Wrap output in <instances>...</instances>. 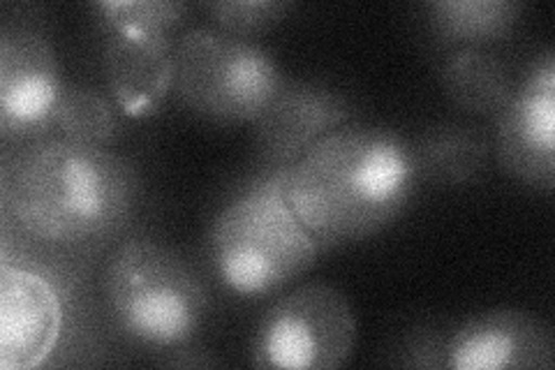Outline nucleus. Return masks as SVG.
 Segmentation results:
<instances>
[{"mask_svg": "<svg viewBox=\"0 0 555 370\" xmlns=\"http://www.w3.org/2000/svg\"><path fill=\"white\" fill-rule=\"evenodd\" d=\"M65 86L54 49L40 33L5 30L0 38V130L3 139L35 142L56 128Z\"/></svg>", "mask_w": 555, "mask_h": 370, "instance_id": "1a4fd4ad", "label": "nucleus"}, {"mask_svg": "<svg viewBox=\"0 0 555 370\" xmlns=\"http://www.w3.org/2000/svg\"><path fill=\"white\" fill-rule=\"evenodd\" d=\"M63 324L56 290L40 273L0 267V368L30 370L51 355Z\"/></svg>", "mask_w": 555, "mask_h": 370, "instance_id": "9b49d317", "label": "nucleus"}, {"mask_svg": "<svg viewBox=\"0 0 555 370\" xmlns=\"http://www.w3.org/2000/svg\"><path fill=\"white\" fill-rule=\"evenodd\" d=\"M553 329L532 312L495 308L463 322L444 343V366L454 370H551Z\"/></svg>", "mask_w": 555, "mask_h": 370, "instance_id": "9d476101", "label": "nucleus"}, {"mask_svg": "<svg viewBox=\"0 0 555 370\" xmlns=\"http://www.w3.org/2000/svg\"><path fill=\"white\" fill-rule=\"evenodd\" d=\"M137 200L139 179L126 157L61 135L35 139L3 171L5 214L24 234L51 245L116 234Z\"/></svg>", "mask_w": 555, "mask_h": 370, "instance_id": "f03ea898", "label": "nucleus"}, {"mask_svg": "<svg viewBox=\"0 0 555 370\" xmlns=\"http://www.w3.org/2000/svg\"><path fill=\"white\" fill-rule=\"evenodd\" d=\"M416 183L420 167L405 139L347 123L281 167L283 200L320 248L387 229L408 208Z\"/></svg>", "mask_w": 555, "mask_h": 370, "instance_id": "f257e3e1", "label": "nucleus"}, {"mask_svg": "<svg viewBox=\"0 0 555 370\" xmlns=\"http://www.w3.org/2000/svg\"><path fill=\"white\" fill-rule=\"evenodd\" d=\"M285 84L281 65L253 40L220 28H190L177 40L173 91L206 120L255 123Z\"/></svg>", "mask_w": 555, "mask_h": 370, "instance_id": "39448f33", "label": "nucleus"}, {"mask_svg": "<svg viewBox=\"0 0 555 370\" xmlns=\"http://www.w3.org/2000/svg\"><path fill=\"white\" fill-rule=\"evenodd\" d=\"M357 317L347 296L326 283H306L273 304L257 327L253 363L259 368L328 370L352 355Z\"/></svg>", "mask_w": 555, "mask_h": 370, "instance_id": "0eeeda50", "label": "nucleus"}, {"mask_svg": "<svg viewBox=\"0 0 555 370\" xmlns=\"http://www.w3.org/2000/svg\"><path fill=\"white\" fill-rule=\"evenodd\" d=\"M56 130L73 142L109 149L116 139V114L112 102L93 88H65L56 112Z\"/></svg>", "mask_w": 555, "mask_h": 370, "instance_id": "dca6fc26", "label": "nucleus"}, {"mask_svg": "<svg viewBox=\"0 0 555 370\" xmlns=\"http://www.w3.org/2000/svg\"><path fill=\"white\" fill-rule=\"evenodd\" d=\"M498 161L516 181L551 192L555 186V56L534 59L495 123Z\"/></svg>", "mask_w": 555, "mask_h": 370, "instance_id": "6e6552de", "label": "nucleus"}, {"mask_svg": "<svg viewBox=\"0 0 555 370\" xmlns=\"http://www.w3.org/2000/svg\"><path fill=\"white\" fill-rule=\"evenodd\" d=\"M524 5L512 0H436L428 5L430 28L444 44L483 47L505 40Z\"/></svg>", "mask_w": 555, "mask_h": 370, "instance_id": "4468645a", "label": "nucleus"}, {"mask_svg": "<svg viewBox=\"0 0 555 370\" xmlns=\"http://www.w3.org/2000/svg\"><path fill=\"white\" fill-rule=\"evenodd\" d=\"M204 8L216 28L243 40L271 30L292 10L285 0H216V3H206Z\"/></svg>", "mask_w": 555, "mask_h": 370, "instance_id": "f3484780", "label": "nucleus"}, {"mask_svg": "<svg viewBox=\"0 0 555 370\" xmlns=\"http://www.w3.org/2000/svg\"><path fill=\"white\" fill-rule=\"evenodd\" d=\"M442 84L456 107L481 116H498L516 88L507 65L483 47L454 51L442 65Z\"/></svg>", "mask_w": 555, "mask_h": 370, "instance_id": "ddd939ff", "label": "nucleus"}, {"mask_svg": "<svg viewBox=\"0 0 555 370\" xmlns=\"http://www.w3.org/2000/svg\"><path fill=\"white\" fill-rule=\"evenodd\" d=\"M104 24L102 67L116 107L130 118L158 112L173 91L177 42L171 30L185 14L171 0H104L95 5Z\"/></svg>", "mask_w": 555, "mask_h": 370, "instance_id": "423d86ee", "label": "nucleus"}, {"mask_svg": "<svg viewBox=\"0 0 555 370\" xmlns=\"http://www.w3.org/2000/svg\"><path fill=\"white\" fill-rule=\"evenodd\" d=\"M318 241L283 200L281 167L257 179L216 216L208 257L220 283L241 296H264L308 271Z\"/></svg>", "mask_w": 555, "mask_h": 370, "instance_id": "7ed1b4c3", "label": "nucleus"}, {"mask_svg": "<svg viewBox=\"0 0 555 370\" xmlns=\"http://www.w3.org/2000/svg\"><path fill=\"white\" fill-rule=\"evenodd\" d=\"M412 151L420 176L442 186H465L483 171L491 146L475 128L444 126L428 132Z\"/></svg>", "mask_w": 555, "mask_h": 370, "instance_id": "2eb2a0df", "label": "nucleus"}, {"mask_svg": "<svg viewBox=\"0 0 555 370\" xmlns=\"http://www.w3.org/2000/svg\"><path fill=\"white\" fill-rule=\"evenodd\" d=\"M352 118L347 100L322 84H285L271 107L255 120L257 142L273 167H289Z\"/></svg>", "mask_w": 555, "mask_h": 370, "instance_id": "f8f14e48", "label": "nucleus"}, {"mask_svg": "<svg viewBox=\"0 0 555 370\" xmlns=\"http://www.w3.org/2000/svg\"><path fill=\"white\" fill-rule=\"evenodd\" d=\"M102 292L118 329L158 349L193 341L208 308L195 269L169 245L151 239L118 245L104 267Z\"/></svg>", "mask_w": 555, "mask_h": 370, "instance_id": "20e7f679", "label": "nucleus"}]
</instances>
